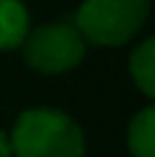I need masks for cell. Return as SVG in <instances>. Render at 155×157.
Here are the masks:
<instances>
[{
    "instance_id": "obj_1",
    "label": "cell",
    "mask_w": 155,
    "mask_h": 157,
    "mask_svg": "<svg viewBox=\"0 0 155 157\" xmlns=\"http://www.w3.org/2000/svg\"><path fill=\"white\" fill-rule=\"evenodd\" d=\"M10 157H85V136L73 116L57 108H29L8 134Z\"/></svg>"
},
{
    "instance_id": "obj_2",
    "label": "cell",
    "mask_w": 155,
    "mask_h": 157,
    "mask_svg": "<svg viewBox=\"0 0 155 157\" xmlns=\"http://www.w3.org/2000/svg\"><path fill=\"white\" fill-rule=\"evenodd\" d=\"M150 16V0H83L75 13V29L93 47H124Z\"/></svg>"
},
{
    "instance_id": "obj_5",
    "label": "cell",
    "mask_w": 155,
    "mask_h": 157,
    "mask_svg": "<svg viewBox=\"0 0 155 157\" xmlns=\"http://www.w3.org/2000/svg\"><path fill=\"white\" fill-rule=\"evenodd\" d=\"M127 147L132 157H155V108L145 106L132 116L127 129Z\"/></svg>"
},
{
    "instance_id": "obj_4",
    "label": "cell",
    "mask_w": 155,
    "mask_h": 157,
    "mask_svg": "<svg viewBox=\"0 0 155 157\" xmlns=\"http://www.w3.org/2000/svg\"><path fill=\"white\" fill-rule=\"evenodd\" d=\"M31 31V16L23 0H0V52L18 49Z\"/></svg>"
},
{
    "instance_id": "obj_6",
    "label": "cell",
    "mask_w": 155,
    "mask_h": 157,
    "mask_svg": "<svg viewBox=\"0 0 155 157\" xmlns=\"http://www.w3.org/2000/svg\"><path fill=\"white\" fill-rule=\"evenodd\" d=\"M129 75L145 98L155 95V39L147 36L129 57Z\"/></svg>"
},
{
    "instance_id": "obj_7",
    "label": "cell",
    "mask_w": 155,
    "mask_h": 157,
    "mask_svg": "<svg viewBox=\"0 0 155 157\" xmlns=\"http://www.w3.org/2000/svg\"><path fill=\"white\" fill-rule=\"evenodd\" d=\"M0 157H10V144H8V134L0 129Z\"/></svg>"
},
{
    "instance_id": "obj_3",
    "label": "cell",
    "mask_w": 155,
    "mask_h": 157,
    "mask_svg": "<svg viewBox=\"0 0 155 157\" xmlns=\"http://www.w3.org/2000/svg\"><path fill=\"white\" fill-rule=\"evenodd\" d=\"M21 49L23 62L42 75L67 72L85 59V41H83L80 31L75 29V23L67 21L42 23L31 29Z\"/></svg>"
}]
</instances>
